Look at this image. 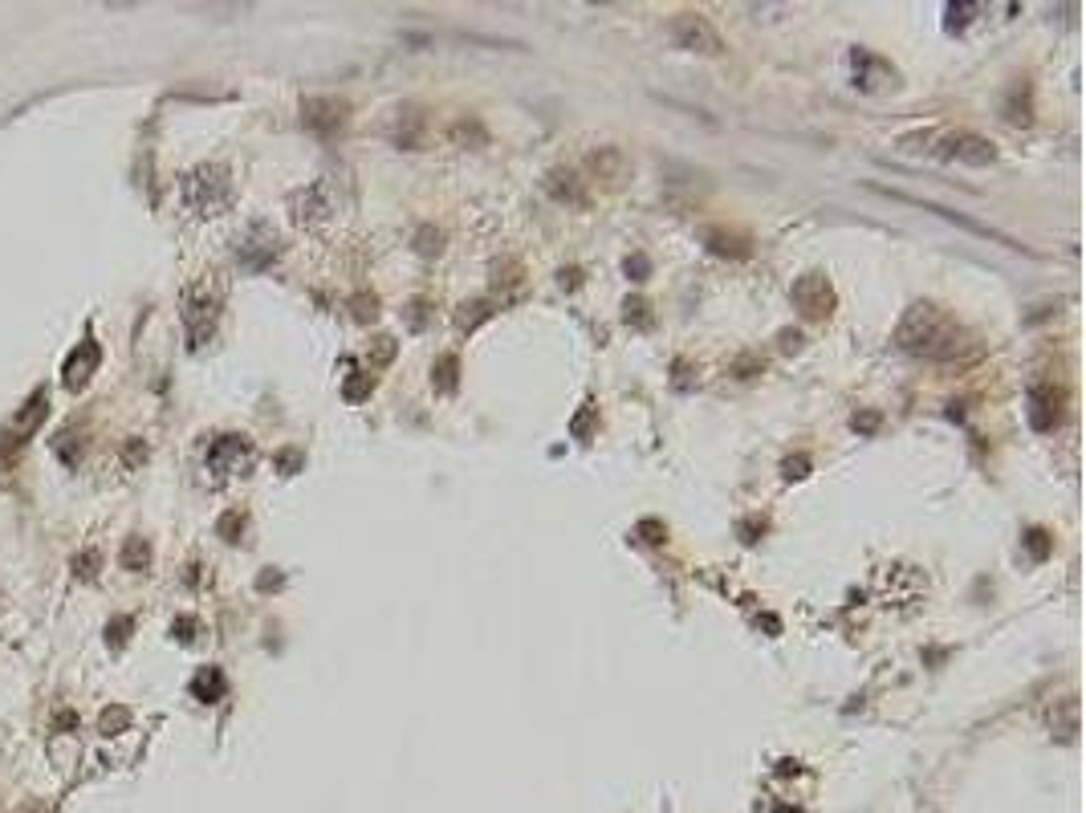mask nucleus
Wrapping results in <instances>:
<instances>
[{
	"label": "nucleus",
	"instance_id": "f257e3e1",
	"mask_svg": "<svg viewBox=\"0 0 1086 813\" xmlns=\"http://www.w3.org/2000/svg\"><path fill=\"white\" fill-rule=\"evenodd\" d=\"M895 342L908 354H924V358H952L960 350L952 318H944L936 305L908 309V318H903L899 330H895Z\"/></svg>",
	"mask_w": 1086,
	"mask_h": 813
},
{
	"label": "nucleus",
	"instance_id": "f03ea898",
	"mask_svg": "<svg viewBox=\"0 0 1086 813\" xmlns=\"http://www.w3.org/2000/svg\"><path fill=\"white\" fill-rule=\"evenodd\" d=\"M179 192H184V204L192 216H220L232 204V175L220 163H200L184 175Z\"/></svg>",
	"mask_w": 1086,
	"mask_h": 813
},
{
	"label": "nucleus",
	"instance_id": "7ed1b4c3",
	"mask_svg": "<svg viewBox=\"0 0 1086 813\" xmlns=\"http://www.w3.org/2000/svg\"><path fill=\"white\" fill-rule=\"evenodd\" d=\"M257 452L253 444L245 440V435H220V440H212L208 448V472L216 480H228V476H245L253 468Z\"/></svg>",
	"mask_w": 1086,
	"mask_h": 813
},
{
	"label": "nucleus",
	"instance_id": "20e7f679",
	"mask_svg": "<svg viewBox=\"0 0 1086 813\" xmlns=\"http://www.w3.org/2000/svg\"><path fill=\"white\" fill-rule=\"evenodd\" d=\"M281 253V240L269 224H253L245 236L236 240V261L240 269H249V273H265Z\"/></svg>",
	"mask_w": 1086,
	"mask_h": 813
},
{
	"label": "nucleus",
	"instance_id": "39448f33",
	"mask_svg": "<svg viewBox=\"0 0 1086 813\" xmlns=\"http://www.w3.org/2000/svg\"><path fill=\"white\" fill-rule=\"evenodd\" d=\"M98 362H102V346L86 334V338L66 354V362H62V387L78 395V391L94 379V374H98Z\"/></svg>",
	"mask_w": 1086,
	"mask_h": 813
},
{
	"label": "nucleus",
	"instance_id": "423d86ee",
	"mask_svg": "<svg viewBox=\"0 0 1086 813\" xmlns=\"http://www.w3.org/2000/svg\"><path fill=\"white\" fill-rule=\"evenodd\" d=\"M216 318H220L216 297H208V293H188V301H184V330H188V346H192V350H200V346L216 334Z\"/></svg>",
	"mask_w": 1086,
	"mask_h": 813
},
{
	"label": "nucleus",
	"instance_id": "0eeeda50",
	"mask_svg": "<svg viewBox=\"0 0 1086 813\" xmlns=\"http://www.w3.org/2000/svg\"><path fill=\"white\" fill-rule=\"evenodd\" d=\"M289 208H293V220H297V224H306V228H314V224L330 220V212H334V204H330V187H326V183H310V187H301V192L289 200Z\"/></svg>",
	"mask_w": 1086,
	"mask_h": 813
},
{
	"label": "nucleus",
	"instance_id": "6e6552de",
	"mask_svg": "<svg viewBox=\"0 0 1086 813\" xmlns=\"http://www.w3.org/2000/svg\"><path fill=\"white\" fill-rule=\"evenodd\" d=\"M301 122H306L310 131H318V135H334V131H342V122H346V102H338V98H310L306 106H301Z\"/></svg>",
	"mask_w": 1086,
	"mask_h": 813
},
{
	"label": "nucleus",
	"instance_id": "1a4fd4ad",
	"mask_svg": "<svg viewBox=\"0 0 1086 813\" xmlns=\"http://www.w3.org/2000/svg\"><path fill=\"white\" fill-rule=\"evenodd\" d=\"M879 192H883V187H879ZM887 196H895V200H903V204H916V208H924V212H936L940 220H952V224H960L964 232H973V236H989V240H1001L1005 248H1017L1009 236L993 232L989 224H977V220H969V216H956V212H948V208H940V204H924V200H916V196H903V192H887Z\"/></svg>",
	"mask_w": 1086,
	"mask_h": 813
},
{
	"label": "nucleus",
	"instance_id": "9d476101",
	"mask_svg": "<svg viewBox=\"0 0 1086 813\" xmlns=\"http://www.w3.org/2000/svg\"><path fill=\"white\" fill-rule=\"evenodd\" d=\"M944 155L960 159V163H973V167H985V163H993V143L981 139V135H952L944 143Z\"/></svg>",
	"mask_w": 1086,
	"mask_h": 813
},
{
	"label": "nucleus",
	"instance_id": "9b49d317",
	"mask_svg": "<svg viewBox=\"0 0 1086 813\" xmlns=\"http://www.w3.org/2000/svg\"><path fill=\"white\" fill-rule=\"evenodd\" d=\"M676 41L684 49H700V53H716L720 49V37L712 33V25L704 17H680L676 21Z\"/></svg>",
	"mask_w": 1086,
	"mask_h": 813
},
{
	"label": "nucleus",
	"instance_id": "f8f14e48",
	"mask_svg": "<svg viewBox=\"0 0 1086 813\" xmlns=\"http://www.w3.org/2000/svg\"><path fill=\"white\" fill-rule=\"evenodd\" d=\"M794 301L802 305V314H806V318H822V314H830V309H826V305H830V289H826V281H822V277H814V273H810L806 281H798V285H794Z\"/></svg>",
	"mask_w": 1086,
	"mask_h": 813
},
{
	"label": "nucleus",
	"instance_id": "ddd939ff",
	"mask_svg": "<svg viewBox=\"0 0 1086 813\" xmlns=\"http://www.w3.org/2000/svg\"><path fill=\"white\" fill-rule=\"evenodd\" d=\"M45 411H49V399H45V391H37V395H33V399L21 407V415L13 419V427H9V440H13V444H21L29 431H37V427H41Z\"/></svg>",
	"mask_w": 1086,
	"mask_h": 813
},
{
	"label": "nucleus",
	"instance_id": "4468645a",
	"mask_svg": "<svg viewBox=\"0 0 1086 813\" xmlns=\"http://www.w3.org/2000/svg\"><path fill=\"white\" fill-rule=\"evenodd\" d=\"M224 692H228V679H224L220 667H200V671H196V679H192V696H196L200 704H216V700H224Z\"/></svg>",
	"mask_w": 1086,
	"mask_h": 813
},
{
	"label": "nucleus",
	"instance_id": "2eb2a0df",
	"mask_svg": "<svg viewBox=\"0 0 1086 813\" xmlns=\"http://www.w3.org/2000/svg\"><path fill=\"white\" fill-rule=\"evenodd\" d=\"M1054 419H1058L1054 395H1050L1046 387H1034V391H1030V423H1034L1038 431H1050V427H1054Z\"/></svg>",
	"mask_w": 1086,
	"mask_h": 813
},
{
	"label": "nucleus",
	"instance_id": "dca6fc26",
	"mask_svg": "<svg viewBox=\"0 0 1086 813\" xmlns=\"http://www.w3.org/2000/svg\"><path fill=\"white\" fill-rule=\"evenodd\" d=\"M123 566L135 570V574H143V570L151 566V545H147L143 537H131V541L123 545Z\"/></svg>",
	"mask_w": 1086,
	"mask_h": 813
},
{
	"label": "nucleus",
	"instance_id": "f3484780",
	"mask_svg": "<svg viewBox=\"0 0 1086 813\" xmlns=\"http://www.w3.org/2000/svg\"><path fill=\"white\" fill-rule=\"evenodd\" d=\"M53 452H57V456H62V460H66V464L74 468V464L82 460V440H78V427H66L62 435H57V444H53Z\"/></svg>",
	"mask_w": 1086,
	"mask_h": 813
},
{
	"label": "nucleus",
	"instance_id": "a211bd4d",
	"mask_svg": "<svg viewBox=\"0 0 1086 813\" xmlns=\"http://www.w3.org/2000/svg\"><path fill=\"white\" fill-rule=\"evenodd\" d=\"M131 631H135V622H131L127 614L110 618V622H106V643H110V651H123V647H127V639H131Z\"/></svg>",
	"mask_w": 1086,
	"mask_h": 813
},
{
	"label": "nucleus",
	"instance_id": "6ab92c4d",
	"mask_svg": "<svg viewBox=\"0 0 1086 813\" xmlns=\"http://www.w3.org/2000/svg\"><path fill=\"white\" fill-rule=\"evenodd\" d=\"M74 570H78V578H82V582H90V578L102 570V557H98L94 549H86V553H78V557H74Z\"/></svg>",
	"mask_w": 1086,
	"mask_h": 813
},
{
	"label": "nucleus",
	"instance_id": "aec40b11",
	"mask_svg": "<svg viewBox=\"0 0 1086 813\" xmlns=\"http://www.w3.org/2000/svg\"><path fill=\"white\" fill-rule=\"evenodd\" d=\"M127 724H131V712H127V708H110V712L102 716V732H106V736H114L118 728H127Z\"/></svg>",
	"mask_w": 1086,
	"mask_h": 813
},
{
	"label": "nucleus",
	"instance_id": "412c9836",
	"mask_svg": "<svg viewBox=\"0 0 1086 813\" xmlns=\"http://www.w3.org/2000/svg\"><path fill=\"white\" fill-rule=\"evenodd\" d=\"M240 529H245V517H240V513H224L220 517V537L224 541H240Z\"/></svg>",
	"mask_w": 1086,
	"mask_h": 813
},
{
	"label": "nucleus",
	"instance_id": "4be33fe9",
	"mask_svg": "<svg viewBox=\"0 0 1086 813\" xmlns=\"http://www.w3.org/2000/svg\"><path fill=\"white\" fill-rule=\"evenodd\" d=\"M171 635H175L179 643H192V639L200 635V622H196V618H175V627H171Z\"/></svg>",
	"mask_w": 1086,
	"mask_h": 813
},
{
	"label": "nucleus",
	"instance_id": "5701e85b",
	"mask_svg": "<svg viewBox=\"0 0 1086 813\" xmlns=\"http://www.w3.org/2000/svg\"><path fill=\"white\" fill-rule=\"evenodd\" d=\"M436 374H440V391H452V387H456V358H452V354H448V358H440Z\"/></svg>",
	"mask_w": 1086,
	"mask_h": 813
},
{
	"label": "nucleus",
	"instance_id": "b1692460",
	"mask_svg": "<svg viewBox=\"0 0 1086 813\" xmlns=\"http://www.w3.org/2000/svg\"><path fill=\"white\" fill-rule=\"evenodd\" d=\"M1025 545H1030V553H1034L1038 561L1050 553V537H1046L1042 529H1030V533H1025Z\"/></svg>",
	"mask_w": 1086,
	"mask_h": 813
},
{
	"label": "nucleus",
	"instance_id": "393cba45",
	"mask_svg": "<svg viewBox=\"0 0 1086 813\" xmlns=\"http://www.w3.org/2000/svg\"><path fill=\"white\" fill-rule=\"evenodd\" d=\"M371 387H375V383H371V374H362V379H354V383H346V399H350V403H358V399H362V395H367Z\"/></svg>",
	"mask_w": 1086,
	"mask_h": 813
},
{
	"label": "nucleus",
	"instance_id": "a878e982",
	"mask_svg": "<svg viewBox=\"0 0 1086 813\" xmlns=\"http://www.w3.org/2000/svg\"><path fill=\"white\" fill-rule=\"evenodd\" d=\"M969 13H977L973 5H948V29H960L964 21H969Z\"/></svg>",
	"mask_w": 1086,
	"mask_h": 813
},
{
	"label": "nucleus",
	"instance_id": "bb28decb",
	"mask_svg": "<svg viewBox=\"0 0 1086 813\" xmlns=\"http://www.w3.org/2000/svg\"><path fill=\"white\" fill-rule=\"evenodd\" d=\"M419 253H424V257L440 253V232H436V236H432V232H419Z\"/></svg>",
	"mask_w": 1086,
	"mask_h": 813
},
{
	"label": "nucleus",
	"instance_id": "cd10ccee",
	"mask_svg": "<svg viewBox=\"0 0 1086 813\" xmlns=\"http://www.w3.org/2000/svg\"><path fill=\"white\" fill-rule=\"evenodd\" d=\"M806 468H810V460H806V456L786 460V476H790V480H802V476H806Z\"/></svg>",
	"mask_w": 1086,
	"mask_h": 813
},
{
	"label": "nucleus",
	"instance_id": "c85d7f7f",
	"mask_svg": "<svg viewBox=\"0 0 1086 813\" xmlns=\"http://www.w3.org/2000/svg\"><path fill=\"white\" fill-rule=\"evenodd\" d=\"M627 273H635V281H643V273H647V261H643V257H631V261H627Z\"/></svg>",
	"mask_w": 1086,
	"mask_h": 813
},
{
	"label": "nucleus",
	"instance_id": "c756f323",
	"mask_svg": "<svg viewBox=\"0 0 1086 813\" xmlns=\"http://www.w3.org/2000/svg\"><path fill=\"white\" fill-rule=\"evenodd\" d=\"M143 460H147V448H143V444L127 448V464H143Z\"/></svg>",
	"mask_w": 1086,
	"mask_h": 813
},
{
	"label": "nucleus",
	"instance_id": "7c9ffc66",
	"mask_svg": "<svg viewBox=\"0 0 1086 813\" xmlns=\"http://www.w3.org/2000/svg\"><path fill=\"white\" fill-rule=\"evenodd\" d=\"M875 423H879V419H875V415H863V419H859V415H855V427H859V431H871V427H875Z\"/></svg>",
	"mask_w": 1086,
	"mask_h": 813
}]
</instances>
